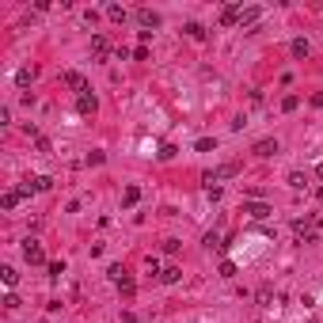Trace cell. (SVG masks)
<instances>
[{
    "instance_id": "83f0119b",
    "label": "cell",
    "mask_w": 323,
    "mask_h": 323,
    "mask_svg": "<svg viewBox=\"0 0 323 323\" xmlns=\"http://www.w3.org/2000/svg\"><path fill=\"white\" fill-rule=\"evenodd\" d=\"M221 278H236V263H221Z\"/></svg>"
},
{
    "instance_id": "7a4b0ae2",
    "label": "cell",
    "mask_w": 323,
    "mask_h": 323,
    "mask_svg": "<svg viewBox=\"0 0 323 323\" xmlns=\"http://www.w3.org/2000/svg\"><path fill=\"white\" fill-rule=\"evenodd\" d=\"M293 236H297V244H315V224L312 221H293Z\"/></svg>"
},
{
    "instance_id": "ac0fdd59",
    "label": "cell",
    "mask_w": 323,
    "mask_h": 323,
    "mask_svg": "<svg viewBox=\"0 0 323 323\" xmlns=\"http://www.w3.org/2000/svg\"><path fill=\"white\" fill-rule=\"evenodd\" d=\"M137 202H141V190H137V187H126V194H122V205L129 209V205H137Z\"/></svg>"
},
{
    "instance_id": "4dcf8cb0",
    "label": "cell",
    "mask_w": 323,
    "mask_h": 323,
    "mask_svg": "<svg viewBox=\"0 0 323 323\" xmlns=\"http://www.w3.org/2000/svg\"><path fill=\"white\" fill-rule=\"evenodd\" d=\"M315 228H323V213H319V217H315Z\"/></svg>"
},
{
    "instance_id": "9c48e42d",
    "label": "cell",
    "mask_w": 323,
    "mask_h": 323,
    "mask_svg": "<svg viewBox=\"0 0 323 323\" xmlns=\"http://www.w3.org/2000/svg\"><path fill=\"white\" fill-rule=\"evenodd\" d=\"M65 84L72 88V92H80V95H88V80L80 76V72H65Z\"/></svg>"
},
{
    "instance_id": "4316f807",
    "label": "cell",
    "mask_w": 323,
    "mask_h": 323,
    "mask_svg": "<svg viewBox=\"0 0 323 323\" xmlns=\"http://www.w3.org/2000/svg\"><path fill=\"white\" fill-rule=\"evenodd\" d=\"M194 148H198V152H213V148H217V141H209V137H202V141H198Z\"/></svg>"
},
{
    "instance_id": "484cf974",
    "label": "cell",
    "mask_w": 323,
    "mask_h": 323,
    "mask_svg": "<svg viewBox=\"0 0 323 323\" xmlns=\"http://www.w3.org/2000/svg\"><path fill=\"white\" fill-rule=\"evenodd\" d=\"M50 187H53L50 175H38V179H34V190H50Z\"/></svg>"
},
{
    "instance_id": "ba28073f",
    "label": "cell",
    "mask_w": 323,
    "mask_h": 323,
    "mask_svg": "<svg viewBox=\"0 0 323 323\" xmlns=\"http://www.w3.org/2000/svg\"><path fill=\"white\" fill-rule=\"evenodd\" d=\"M76 111H80V114H88V118H92V114L99 111V99H95V95H80V99H76Z\"/></svg>"
},
{
    "instance_id": "30bf717a",
    "label": "cell",
    "mask_w": 323,
    "mask_h": 323,
    "mask_svg": "<svg viewBox=\"0 0 323 323\" xmlns=\"http://www.w3.org/2000/svg\"><path fill=\"white\" fill-rule=\"evenodd\" d=\"M289 53H293V57H297V61H304V57H308V53H312V46H308V38H293V46H289Z\"/></svg>"
},
{
    "instance_id": "2e32d148",
    "label": "cell",
    "mask_w": 323,
    "mask_h": 323,
    "mask_svg": "<svg viewBox=\"0 0 323 323\" xmlns=\"http://www.w3.org/2000/svg\"><path fill=\"white\" fill-rule=\"evenodd\" d=\"M278 152V141H259L255 145V156H274Z\"/></svg>"
},
{
    "instance_id": "f546056e",
    "label": "cell",
    "mask_w": 323,
    "mask_h": 323,
    "mask_svg": "<svg viewBox=\"0 0 323 323\" xmlns=\"http://www.w3.org/2000/svg\"><path fill=\"white\" fill-rule=\"evenodd\" d=\"M315 175H319V179H323V160H319V164H315Z\"/></svg>"
},
{
    "instance_id": "52a82bcc",
    "label": "cell",
    "mask_w": 323,
    "mask_h": 323,
    "mask_svg": "<svg viewBox=\"0 0 323 323\" xmlns=\"http://www.w3.org/2000/svg\"><path fill=\"white\" fill-rule=\"evenodd\" d=\"M244 213H251V217H255V221H266V217H270V205L266 202H244Z\"/></svg>"
},
{
    "instance_id": "6da1fadb",
    "label": "cell",
    "mask_w": 323,
    "mask_h": 323,
    "mask_svg": "<svg viewBox=\"0 0 323 323\" xmlns=\"http://www.w3.org/2000/svg\"><path fill=\"white\" fill-rule=\"evenodd\" d=\"M239 171V164H224V168H217V171H205L202 175V183H205V190L213 187V183H221V179H232Z\"/></svg>"
},
{
    "instance_id": "cb8c5ba5",
    "label": "cell",
    "mask_w": 323,
    "mask_h": 323,
    "mask_svg": "<svg viewBox=\"0 0 323 323\" xmlns=\"http://www.w3.org/2000/svg\"><path fill=\"white\" fill-rule=\"evenodd\" d=\"M107 278H111V281H114V285H118V281H122V278H126V270H122V266H118V263H114V266H111V270H107Z\"/></svg>"
},
{
    "instance_id": "d6986e66",
    "label": "cell",
    "mask_w": 323,
    "mask_h": 323,
    "mask_svg": "<svg viewBox=\"0 0 323 323\" xmlns=\"http://www.w3.org/2000/svg\"><path fill=\"white\" fill-rule=\"evenodd\" d=\"M0 278H4V285H16V281H19V270H16V266H0Z\"/></svg>"
},
{
    "instance_id": "7402d4cb",
    "label": "cell",
    "mask_w": 323,
    "mask_h": 323,
    "mask_svg": "<svg viewBox=\"0 0 323 323\" xmlns=\"http://www.w3.org/2000/svg\"><path fill=\"white\" fill-rule=\"evenodd\" d=\"M205 247H217V251H221V247H228V244L221 239V232H209V236H205Z\"/></svg>"
},
{
    "instance_id": "d4e9b609",
    "label": "cell",
    "mask_w": 323,
    "mask_h": 323,
    "mask_svg": "<svg viewBox=\"0 0 323 323\" xmlns=\"http://www.w3.org/2000/svg\"><path fill=\"white\" fill-rule=\"evenodd\" d=\"M297 107H300L297 95H285V99H281V111H297Z\"/></svg>"
},
{
    "instance_id": "603a6c76",
    "label": "cell",
    "mask_w": 323,
    "mask_h": 323,
    "mask_svg": "<svg viewBox=\"0 0 323 323\" xmlns=\"http://www.w3.org/2000/svg\"><path fill=\"white\" fill-rule=\"evenodd\" d=\"M270 300H274V289L270 285H259V304H270Z\"/></svg>"
},
{
    "instance_id": "ffe728a7",
    "label": "cell",
    "mask_w": 323,
    "mask_h": 323,
    "mask_svg": "<svg viewBox=\"0 0 323 323\" xmlns=\"http://www.w3.org/2000/svg\"><path fill=\"white\" fill-rule=\"evenodd\" d=\"M118 293H122V297H133V293H137V281L133 278H122L118 281Z\"/></svg>"
},
{
    "instance_id": "5bb4252c",
    "label": "cell",
    "mask_w": 323,
    "mask_h": 323,
    "mask_svg": "<svg viewBox=\"0 0 323 323\" xmlns=\"http://www.w3.org/2000/svg\"><path fill=\"white\" fill-rule=\"evenodd\" d=\"M179 278H183V270H179V266H168V270H160V281H164V285H175Z\"/></svg>"
},
{
    "instance_id": "9a60e30c",
    "label": "cell",
    "mask_w": 323,
    "mask_h": 323,
    "mask_svg": "<svg viewBox=\"0 0 323 323\" xmlns=\"http://www.w3.org/2000/svg\"><path fill=\"white\" fill-rule=\"evenodd\" d=\"M289 187L293 190H304L308 187V175H304V171H289Z\"/></svg>"
},
{
    "instance_id": "8fae6325",
    "label": "cell",
    "mask_w": 323,
    "mask_h": 323,
    "mask_svg": "<svg viewBox=\"0 0 323 323\" xmlns=\"http://www.w3.org/2000/svg\"><path fill=\"white\" fill-rule=\"evenodd\" d=\"M19 202H23V190H19V187H16V190H8V194L0 198V209H16V205H19Z\"/></svg>"
},
{
    "instance_id": "7c38bea8",
    "label": "cell",
    "mask_w": 323,
    "mask_h": 323,
    "mask_svg": "<svg viewBox=\"0 0 323 323\" xmlns=\"http://www.w3.org/2000/svg\"><path fill=\"white\" fill-rule=\"evenodd\" d=\"M259 19H263V8H244V16H239V27H255Z\"/></svg>"
},
{
    "instance_id": "f1b7e54d",
    "label": "cell",
    "mask_w": 323,
    "mask_h": 323,
    "mask_svg": "<svg viewBox=\"0 0 323 323\" xmlns=\"http://www.w3.org/2000/svg\"><path fill=\"white\" fill-rule=\"evenodd\" d=\"M65 274V263H50V278H61Z\"/></svg>"
},
{
    "instance_id": "5b68a950",
    "label": "cell",
    "mask_w": 323,
    "mask_h": 323,
    "mask_svg": "<svg viewBox=\"0 0 323 323\" xmlns=\"http://www.w3.org/2000/svg\"><path fill=\"white\" fill-rule=\"evenodd\" d=\"M239 16H244V4H224L221 8V27H236Z\"/></svg>"
},
{
    "instance_id": "1f68e13d",
    "label": "cell",
    "mask_w": 323,
    "mask_h": 323,
    "mask_svg": "<svg viewBox=\"0 0 323 323\" xmlns=\"http://www.w3.org/2000/svg\"><path fill=\"white\" fill-rule=\"evenodd\" d=\"M315 198H319V202H323V187H319V190H315Z\"/></svg>"
},
{
    "instance_id": "4fadbf2b",
    "label": "cell",
    "mask_w": 323,
    "mask_h": 323,
    "mask_svg": "<svg viewBox=\"0 0 323 323\" xmlns=\"http://www.w3.org/2000/svg\"><path fill=\"white\" fill-rule=\"evenodd\" d=\"M107 19H114V23H126V19H129V12L122 8V4H107Z\"/></svg>"
},
{
    "instance_id": "8992f818",
    "label": "cell",
    "mask_w": 323,
    "mask_h": 323,
    "mask_svg": "<svg viewBox=\"0 0 323 323\" xmlns=\"http://www.w3.org/2000/svg\"><path fill=\"white\" fill-rule=\"evenodd\" d=\"M137 23L145 27V31H156V27H160V12H152V8H137Z\"/></svg>"
},
{
    "instance_id": "3957f363",
    "label": "cell",
    "mask_w": 323,
    "mask_h": 323,
    "mask_svg": "<svg viewBox=\"0 0 323 323\" xmlns=\"http://www.w3.org/2000/svg\"><path fill=\"white\" fill-rule=\"evenodd\" d=\"M23 259H27L31 266H42V263H46L42 244H38V239H27V244H23Z\"/></svg>"
},
{
    "instance_id": "44dd1931",
    "label": "cell",
    "mask_w": 323,
    "mask_h": 323,
    "mask_svg": "<svg viewBox=\"0 0 323 323\" xmlns=\"http://www.w3.org/2000/svg\"><path fill=\"white\" fill-rule=\"evenodd\" d=\"M31 80H34V68H19V72H16V84L19 88H27Z\"/></svg>"
},
{
    "instance_id": "277c9868",
    "label": "cell",
    "mask_w": 323,
    "mask_h": 323,
    "mask_svg": "<svg viewBox=\"0 0 323 323\" xmlns=\"http://www.w3.org/2000/svg\"><path fill=\"white\" fill-rule=\"evenodd\" d=\"M92 57L95 61H107V57H111V38H107V34H95V38H92Z\"/></svg>"
},
{
    "instance_id": "e0dca14e",
    "label": "cell",
    "mask_w": 323,
    "mask_h": 323,
    "mask_svg": "<svg viewBox=\"0 0 323 323\" xmlns=\"http://www.w3.org/2000/svg\"><path fill=\"white\" fill-rule=\"evenodd\" d=\"M187 34L194 38V42H205V34H209V31H205L202 23H187Z\"/></svg>"
}]
</instances>
